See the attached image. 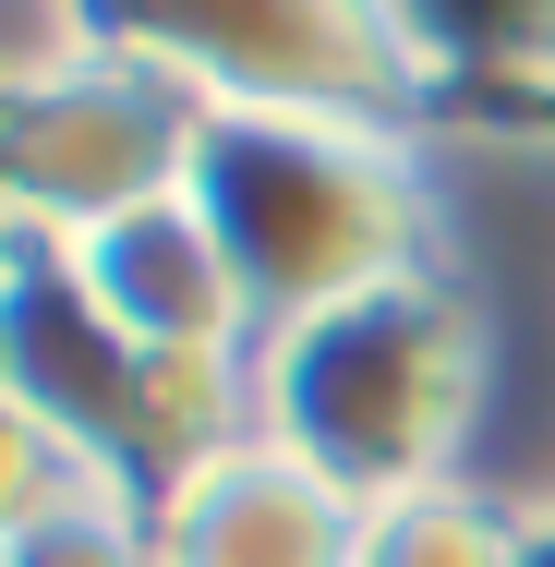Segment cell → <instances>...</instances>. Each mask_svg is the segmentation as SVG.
<instances>
[{
    "instance_id": "1",
    "label": "cell",
    "mask_w": 555,
    "mask_h": 567,
    "mask_svg": "<svg viewBox=\"0 0 555 567\" xmlns=\"http://www.w3.org/2000/svg\"><path fill=\"white\" fill-rule=\"evenodd\" d=\"M471 411H483V315L446 266L254 339V435L338 483L362 519L459 483Z\"/></svg>"
},
{
    "instance_id": "2",
    "label": "cell",
    "mask_w": 555,
    "mask_h": 567,
    "mask_svg": "<svg viewBox=\"0 0 555 567\" xmlns=\"http://www.w3.org/2000/svg\"><path fill=\"white\" fill-rule=\"evenodd\" d=\"M182 194L229 241L266 327H302L327 302H362L387 278L435 266V194L411 133L374 121H278V110H206Z\"/></svg>"
},
{
    "instance_id": "3",
    "label": "cell",
    "mask_w": 555,
    "mask_h": 567,
    "mask_svg": "<svg viewBox=\"0 0 555 567\" xmlns=\"http://www.w3.org/2000/svg\"><path fill=\"white\" fill-rule=\"evenodd\" d=\"M121 49H145L194 110H278V121H399L446 85L423 12L374 0H218V12H110Z\"/></svg>"
},
{
    "instance_id": "4",
    "label": "cell",
    "mask_w": 555,
    "mask_h": 567,
    "mask_svg": "<svg viewBox=\"0 0 555 567\" xmlns=\"http://www.w3.org/2000/svg\"><path fill=\"white\" fill-rule=\"evenodd\" d=\"M194 121L206 110L145 49H121V24H110V61H85L73 85L0 110V218H37V229H61V241H85V229L182 194Z\"/></svg>"
},
{
    "instance_id": "5",
    "label": "cell",
    "mask_w": 555,
    "mask_h": 567,
    "mask_svg": "<svg viewBox=\"0 0 555 567\" xmlns=\"http://www.w3.org/2000/svg\"><path fill=\"white\" fill-rule=\"evenodd\" d=\"M0 399H24L61 447H85L110 483L145 458V350L110 327L85 254L37 218H0Z\"/></svg>"
},
{
    "instance_id": "6",
    "label": "cell",
    "mask_w": 555,
    "mask_h": 567,
    "mask_svg": "<svg viewBox=\"0 0 555 567\" xmlns=\"http://www.w3.org/2000/svg\"><path fill=\"white\" fill-rule=\"evenodd\" d=\"M145 544L157 567H362V507L315 483L290 447L241 435L145 495Z\"/></svg>"
},
{
    "instance_id": "7",
    "label": "cell",
    "mask_w": 555,
    "mask_h": 567,
    "mask_svg": "<svg viewBox=\"0 0 555 567\" xmlns=\"http://www.w3.org/2000/svg\"><path fill=\"white\" fill-rule=\"evenodd\" d=\"M73 254H85V278H97V302L133 350H254L266 339V315H254V290H241V266H229V241L206 229L194 194H157L133 218L85 229Z\"/></svg>"
},
{
    "instance_id": "8",
    "label": "cell",
    "mask_w": 555,
    "mask_h": 567,
    "mask_svg": "<svg viewBox=\"0 0 555 567\" xmlns=\"http://www.w3.org/2000/svg\"><path fill=\"white\" fill-rule=\"evenodd\" d=\"M362 567H520V519L483 507L471 483H435L362 519Z\"/></svg>"
},
{
    "instance_id": "9",
    "label": "cell",
    "mask_w": 555,
    "mask_h": 567,
    "mask_svg": "<svg viewBox=\"0 0 555 567\" xmlns=\"http://www.w3.org/2000/svg\"><path fill=\"white\" fill-rule=\"evenodd\" d=\"M97 483H110V471H97L85 447H61L24 399H0V556H12L37 519H61L73 495H97Z\"/></svg>"
},
{
    "instance_id": "10",
    "label": "cell",
    "mask_w": 555,
    "mask_h": 567,
    "mask_svg": "<svg viewBox=\"0 0 555 567\" xmlns=\"http://www.w3.org/2000/svg\"><path fill=\"white\" fill-rule=\"evenodd\" d=\"M0 567H157V544H145V495H133V483H97V495H73L61 519H37Z\"/></svg>"
},
{
    "instance_id": "11",
    "label": "cell",
    "mask_w": 555,
    "mask_h": 567,
    "mask_svg": "<svg viewBox=\"0 0 555 567\" xmlns=\"http://www.w3.org/2000/svg\"><path fill=\"white\" fill-rule=\"evenodd\" d=\"M85 61H110V12H61V0L0 12V110H24V97L73 85Z\"/></svg>"
},
{
    "instance_id": "12",
    "label": "cell",
    "mask_w": 555,
    "mask_h": 567,
    "mask_svg": "<svg viewBox=\"0 0 555 567\" xmlns=\"http://www.w3.org/2000/svg\"><path fill=\"white\" fill-rule=\"evenodd\" d=\"M520 567H555V507H532V519H520Z\"/></svg>"
}]
</instances>
